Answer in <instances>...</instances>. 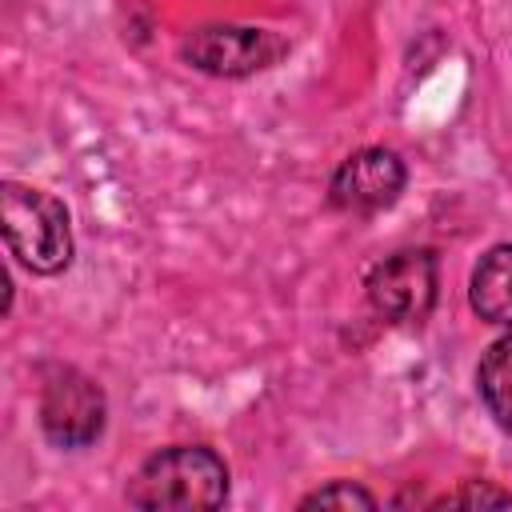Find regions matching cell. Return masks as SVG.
<instances>
[{"label":"cell","mask_w":512,"mask_h":512,"mask_svg":"<svg viewBox=\"0 0 512 512\" xmlns=\"http://www.w3.org/2000/svg\"><path fill=\"white\" fill-rule=\"evenodd\" d=\"M124 496L144 512H208L228 500V464L208 444H168L136 468Z\"/></svg>","instance_id":"obj_1"},{"label":"cell","mask_w":512,"mask_h":512,"mask_svg":"<svg viewBox=\"0 0 512 512\" xmlns=\"http://www.w3.org/2000/svg\"><path fill=\"white\" fill-rule=\"evenodd\" d=\"M0 232L8 252L32 276H60L72 264V224L64 200L20 180L0 184Z\"/></svg>","instance_id":"obj_2"},{"label":"cell","mask_w":512,"mask_h":512,"mask_svg":"<svg viewBox=\"0 0 512 512\" xmlns=\"http://www.w3.org/2000/svg\"><path fill=\"white\" fill-rule=\"evenodd\" d=\"M288 52L292 44L280 32L256 28V24H200L180 36V60L220 80H244V76L268 72Z\"/></svg>","instance_id":"obj_3"},{"label":"cell","mask_w":512,"mask_h":512,"mask_svg":"<svg viewBox=\"0 0 512 512\" xmlns=\"http://www.w3.org/2000/svg\"><path fill=\"white\" fill-rule=\"evenodd\" d=\"M364 296L392 324H424L440 296V260L432 248H400L364 276Z\"/></svg>","instance_id":"obj_4"},{"label":"cell","mask_w":512,"mask_h":512,"mask_svg":"<svg viewBox=\"0 0 512 512\" xmlns=\"http://www.w3.org/2000/svg\"><path fill=\"white\" fill-rule=\"evenodd\" d=\"M108 420V400L104 388L68 364L48 368L44 388H40V432L56 448H88L100 440Z\"/></svg>","instance_id":"obj_5"},{"label":"cell","mask_w":512,"mask_h":512,"mask_svg":"<svg viewBox=\"0 0 512 512\" xmlns=\"http://www.w3.org/2000/svg\"><path fill=\"white\" fill-rule=\"evenodd\" d=\"M404 184H408V168L400 152L384 144H368L336 164L328 180V204L344 216H376L404 196Z\"/></svg>","instance_id":"obj_6"},{"label":"cell","mask_w":512,"mask_h":512,"mask_svg":"<svg viewBox=\"0 0 512 512\" xmlns=\"http://www.w3.org/2000/svg\"><path fill=\"white\" fill-rule=\"evenodd\" d=\"M468 304L484 324H512V244H492L468 280Z\"/></svg>","instance_id":"obj_7"},{"label":"cell","mask_w":512,"mask_h":512,"mask_svg":"<svg viewBox=\"0 0 512 512\" xmlns=\"http://www.w3.org/2000/svg\"><path fill=\"white\" fill-rule=\"evenodd\" d=\"M476 392H480L488 416L504 432H512V324L480 356V364H476Z\"/></svg>","instance_id":"obj_8"},{"label":"cell","mask_w":512,"mask_h":512,"mask_svg":"<svg viewBox=\"0 0 512 512\" xmlns=\"http://www.w3.org/2000/svg\"><path fill=\"white\" fill-rule=\"evenodd\" d=\"M432 508H512V492H504L488 480H464L456 492L436 496Z\"/></svg>","instance_id":"obj_9"},{"label":"cell","mask_w":512,"mask_h":512,"mask_svg":"<svg viewBox=\"0 0 512 512\" xmlns=\"http://www.w3.org/2000/svg\"><path fill=\"white\" fill-rule=\"evenodd\" d=\"M300 508H376V496L352 480H328L300 500Z\"/></svg>","instance_id":"obj_10"}]
</instances>
